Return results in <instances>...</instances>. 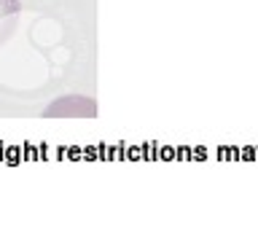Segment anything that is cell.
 I'll list each match as a JSON object with an SVG mask.
<instances>
[{"instance_id": "6da1fadb", "label": "cell", "mask_w": 258, "mask_h": 250, "mask_svg": "<svg viewBox=\"0 0 258 250\" xmlns=\"http://www.w3.org/2000/svg\"><path fill=\"white\" fill-rule=\"evenodd\" d=\"M43 116H70V118H94L97 116V102L84 94H64L56 97L51 105L43 108Z\"/></svg>"}, {"instance_id": "7a4b0ae2", "label": "cell", "mask_w": 258, "mask_h": 250, "mask_svg": "<svg viewBox=\"0 0 258 250\" xmlns=\"http://www.w3.org/2000/svg\"><path fill=\"white\" fill-rule=\"evenodd\" d=\"M19 11H22V0H0V40L11 35Z\"/></svg>"}]
</instances>
